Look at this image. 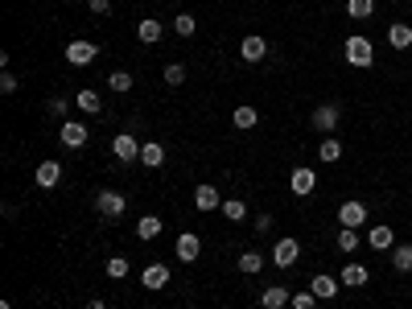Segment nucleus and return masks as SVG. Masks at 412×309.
I'll list each match as a JSON object with an SVG mask.
<instances>
[{
	"label": "nucleus",
	"instance_id": "1",
	"mask_svg": "<svg viewBox=\"0 0 412 309\" xmlns=\"http://www.w3.org/2000/svg\"><path fill=\"white\" fill-rule=\"evenodd\" d=\"M343 54H347V62H351L355 70H367V66L376 62V45H371L363 33H351L347 45H343Z\"/></svg>",
	"mask_w": 412,
	"mask_h": 309
},
{
	"label": "nucleus",
	"instance_id": "2",
	"mask_svg": "<svg viewBox=\"0 0 412 309\" xmlns=\"http://www.w3.org/2000/svg\"><path fill=\"white\" fill-rule=\"evenodd\" d=\"M95 211H99L103 219H124V211H128V198H124V194H116V190H99V198H95Z\"/></svg>",
	"mask_w": 412,
	"mask_h": 309
},
{
	"label": "nucleus",
	"instance_id": "3",
	"mask_svg": "<svg viewBox=\"0 0 412 309\" xmlns=\"http://www.w3.org/2000/svg\"><path fill=\"white\" fill-rule=\"evenodd\" d=\"M297 260H301V244H297L293 235H285V239L272 244V264H277V268H293Z\"/></svg>",
	"mask_w": 412,
	"mask_h": 309
},
{
	"label": "nucleus",
	"instance_id": "4",
	"mask_svg": "<svg viewBox=\"0 0 412 309\" xmlns=\"http://www.w3.org/2000/svg\"><path fill=\"white\" fill-rule=\"evenodd\" d=\"M95 58H99V45H95V41H83V37H78V41L66 45V62H70V66H91Z\"/></svg>",
	"mask_w": 412,
	"mask_h": 309
},
{
	"label": "nucleus",
	"instance_id": "5",
	"mask_svg": "<svg viewBox=\"0 0 412 309\" xmlns=\"http://www.w3.org/2000/svg\"><path fill=\"white\" fill-rule=\"evenodd\" d=\"M111 153H116L124 165H132V161H140V140H136L132 132H120V136L111 140Z\"/></svg>",
	"mask_w": 412,
	"mask_h": 309
},
{
	"label": "nucleus",
	"instance_id": "6",
	"mask_svg": "<svg viewBox=\"0 0 412 309\" xmlns=\"http://www.w3.org/2000/svg\"><path fill=\"white\" fill-rule=\"evenodd\" d=\"M289 190H293L297 198H310V194L318 190V173H314L310 165H301V169H293V178H289Z\"/></svg>",
	"mask_w": 412,
	"mask_h": 309
},
{
	"label": "nucleus",
	"instance_id": "7",
	"mask_svg": "<svg viewBox=\"0 0 412 309\" xmlns=\"http://www.w3.org/2000/svg\"><path fill=\"white\" fill-rule=\"evenodd\" d=\"M239 58H243V62H264V58H268V41H264L260 33H248V37L239 41Z\"/></svg>",
	"mask_w": 412,
	"mask_h": 309
},
{
	"label": "nucleus",
	"instance_id": "8",
	"mask_svg": "<svg viewBox=\"0 0 412 309\" xmlns=\"http://www.w3.org/2000/svg\"><path fill=\"white\" fill-rule=\"evenodd\" d=\"M338 223H343V227H363V223H367V206H363L359 198H347V202L338 206Z\"/></svg>",
	"mask_w": 412,
	"mask_h": 309
},
{
	"label": "nucleus",
	"instance_id": "9",
	"mask_svg": "<svg viewBox=\"0 0 412 309\" xmlns=\"http://www.w3.org/2000/svg\"><path fill=\"white\" fill-rule=\"evenodd\" d=\"M338 281H343V289H363V285L371 281V273H367V264H359V260H351V264H343V273H338Z\"/></svg>",
	"mask_w": 412,
	"mask_h": 309
},
{
	"label": "nucleus",
	"instance_id": "10",
	"mask_svg": "<svg viewBox=\"0 0 412 309\" xmlns=\"http://www.w3.org/2000/svg\"><path fill=\"white\" fill-rule=\"evenodd\" d=\"M338 289H343V281H338V277H326V273H318V277L310 281V293H314L318 301H334Z\"/></svg>",
	"mask_w": 412,
	"mask_h": 309
},
{
	"label": "nucleus",
	"instance_id": "11",
	"mask_svg": "<svg viewBox=\"0 0 412 309\" xmlns=\"http://www.w3.org/2000/svg\"><path fill=\"white\" fill-rule=\"evenodd\" d=\"M58 136H62V145H66V149H83V145H87V136H91V128H87V124L66 120V124L58 128Z\"/></svg>",
	"mask_w": 412,
	"mask_h": 309
},
{
	"label": "nucleus",
	"instance_id": "12",
	"mask_svg": "<svg viewBox=\"0 0 412 309\" xmlns=\"http://www.w3.org/2000/svg\"><path fill=\"white\" fill-rule=\"evenodd\" d=\"M198 256H202V239H198L194 231H182V235H177V260H182V264H194Z\"/></svg>",
	"mask_w": 412,
	"mask_h": 309
},
{
	"label": "nucleus",
	"instance_id": "13",
	"mask_svg": "<svg viewBox=\"0 0 412 309\" xmlns=\"http://www.w3.org/2000/svg\"><path fill=\"white\" fill-rule=\"evenodd\" d=\"M33 178H37V186H41V190H54V186L62 182V161H54V157H50V161H41Z\"/></svg>",
	"mask_w": 412,
	"mask_h": 309
},
{
	"label": "nucleus",
	"instance_id": "14",
	"mask_svg": "<svg viewBox=\"0 0 412 309\" xmlns=\"http://www.w3.org/2000/svg\"><path fill=\"white\" fill-rule=\"evenodd\" d=\"M367 244H371L376 252H392V248H396V231H392L388 223H376V227L367 231Z\"/></svg>",
	"mask_w": 412,
	"mask_h": 309
},
{
	"label": "nucleus",
	"instance_id": "15",
	"mask_svg": "<svg viewBox=\"0 0 412 309\" xmlns=\"http://www.w3.org/2000/svg\"><path fill=\"white\" fill-rule=\"evenodd\" d=\"M338 116H343L338 103H322V107L314 111V128H318V132H334V128H338Z\"/></svg>",
	"mask_w": 412,
	"mask_h": 309
},
{
	"label": "nucleus",
	"instance_id": "16",
	"mask_svg": "<svg viewBox=\"0 0 412 309\" xmlns=\"http://www.w3.org/2000/svg\"><path fill=\"white\" fill-rule=\"evenodd\" d=\"M136 37H140V41H144V45H157V41H161V37H165V25H161V21H157V17H144V21H140V25H136Z\"/></svg>",
	"mask_w": 412,
	"mask_h": 309
},
{
	"label": "nucleus",
	"instance_id": "17",
	"mask_svg": "<svg viewBox=\"0 0 412 309\" xmlns=\"http://www.w3.org/2000/svg\"><path fill=\"white\" fill-rule=\"evenodd\" d=\"M194 206H198V211H219V206H223V194H219L215 186H198V190H194Z\"/></svg>",
	"mask_w": 412,
	"mask_h": 309
},
{
	"label": "nucleus",
	"instance_id": "18",
	"mask_svg": "<svg viewBox=\"0 0 412 309\" xmlns=\"http://www.w3.org/2000/svg\"><path fill=\"white\" fill-rule=\"evenodd\" d=\"M140 285H144V289H165V285H169V268H165V264H149V268L140 273Z\"/></svg>",
	"mask_w": 412,
	"mask_h": 309
},
{
	"label": "nucleus",
	"instance_id": "19",
	"mask_svg": "<svg viewBox=\"0 0 412 309\" xmlns=\"http://www.w3.org/2000/svg\"><path fill=\"white\" fill-rule=\"evenodd\" d=\"M388 45H392V50H409L412 45V25H404V21L388 25Z\"/></svg>",
	"mask_w": 412,
	"mask_h": 309
},
{
	"label": "nucleus",
	"instance_id": "20",
	"mask_svg": "<svg viewBox=\"0 0 412 309\" xmlns=\"http://www.w3.org/2000/svg\"><path fill=\"white\" fill-rule=\"evenodd\" d=\"M289 301H293V297H289V289H281V285L264 289V297H260V306H264V309H285Z\"/></svg>",
	"mask_w": 412,
	"mask_h": 309
},
{
	"label": "nucleus",
	"instance_id": "21",
	"mask_svg": "<svg viewBox=\"0 0 412 309\" xmlns=\"http://www.w3.org/2000/svg\"><path fill=\"white\" fill-rule=\"evenodd\" d=\"M231 124L248 132V128H256V124H260V116H256V107H252V103H243V107H235V111H231Z\"/></svg>",
	"mask_w": 412,
	"mask_h": 309
},
{
	"label": "nucleus",
	"instance_id": "22",
	"mask_svg": "<svg viewBox=\"0 0 412 309\" xmlns=\"http://www.w3.org/2000/svg\"><path fill=\"white\" fill-rule=\"evenodd\" d=\"M140 165H149V169H161L165 165V149L153 140V145H140Z\"/></svg>",
	"mask_w": 412,
	"mask_h": 309
},
{
	"label": "nucleus",
	"instance_id": "23",
	"mask_svg": "<svg viewBox=\"0 0 412 309\" xmlns=\"http://www.w3.org/2000/svg\"><path fill=\"white\" fill-rule=\"evenodd\" d=\"M334 244H338V252H347V256H351V252H359V244H363V239H359V227H343Z\"/></svg>",
	"mask_w": 412,
	"mask_h": 309
},
{
	"label": "nucleus",
	"instance_id": "24",
	"mask_svg": "<svg viewBox=\"0 0 412 309\" xmlns=\"http://www.w3.org/2000/svg\"><path fill=\"white\" fill-rule=\"evenodd\" d=\"M235 264H239V273H248V277H256V273H264V264H268V260H264L260 252H243V256H239Z\"/></svg>",
	"mask_w": 412,
	"mask_h": 309
},
{
	"label": "nucleus",
	"instance_id": "25",
	"mask_svg": "<svg viewBox=\"0 0 412 309\" xmlns=\"http://www.w3.org/2000/svg\"><path fill=\"white\" fill-rule=\"evenodd\" d=\"M392 268L396 273H412V244H396L392 248Z\"/></svg>",
	"mask_w": 412,
	"mask_h": 309
},
{
	"label": "nucleus",
	"instance_id": "26",
	"mask_svg": "<svg viewBox=\"0 0 412 309\" xmlns=\"http://www.w3.org/2000/svg\"><path fill=\"white\" fill-rule=\"evenodd\" d=\"M74 103H78V107H83L87 116H95V111L103 107V99H99V91H91V87H87V91H78V95H74Z\"/></svg>",
	"mask_w": 412,
	"mask_h": 309
},
{
	"label": "nucleus",
	"instance_id": "27",
	"mask_svg": "<svg viewBox=\"0 0 412 309\" xmlns=\"http://www.w3.org/2000/svg\"><path fill=\"white\" fill-rule=\"evenodd\" d=\"M318 157H322V165H334V161H343V145H338L334 136H326L322 149H318Z\"/></svg>",
	"mask_w": 412,
	"mask_h": 309
},
{
	"label": "nucleus",
	"instance_id": "28",
	"mask_svg": "<svg viewBox=\"0 0 412 309\" xmlns=\"http://www.w3.org/2000/svg\"><path fill=\"white\" fill-rule=\"evenodd\" d=\"M223 215H227L231 223H243V219H248V202H243V198H223Z\"/></svg>",
	"mask_w": 412,
	"mask_h": 309
},
{
	"label": "nucleus",
	"instance_id": "29",
	"mask_svg": "<svg viewBox=\"0 0 412 309\" xmlns=\"http://www.w3.org/2000/svg\"><path fill=\"white\" fill-rule=\"evenodd\" d=\"M161 227H165V223H161L157 215H144V219L136 223V235H140V239H157V235H161Z\"/></svg>",
	"mask_w": 412,
	"mask_h": 309
},
{
	"label": "nucleus",
	"instance_id": "30",
	"mask_svg": "<svg viewBox=\"0 0 412 309\" xmlns=\"http://www.w3.org/2000/svg\"><path fill=\"white\" fill-rule=\"evenodd\" d=\"M173 33H177V37H194V33H198V21H194L190 12H177V17H173Z\"/></svg>",
	"mask_w": 412,
	"mask_h": 309
},
{
	"label": "nucleus",
	"instance_id": "31",
	"mask_svg": "<svg viewBox=\"0 0 412 309\" xmlns=\"http://www.w3.org/2000/svg\"><path fill=\"white\" fill-rule=\"evenodd\" d=\"M376 12V0H347V17H355V21H367Z\"/></svg>",
	"mask_w": 412,
	"mask_h": 309
},
{
	"label": "nucleus",
	"instance_id": "32",
	"mask_svg": "<svg viewBox=\"0 0 412 309\" xmlns=\"http://www.w3.org/2000/svg\"><path fill=\"white\" fill-rule=\"evenodd\" d=\"M107 87L124 95V91H132V74H128V70H111V74H107Z\"/></svg>",
	"mask_w": 412,
	"mask_h": 309
},
{
	"label": "nucleus",
	"instance_id": "33",
	"mask_svg": "<svg viewBox=\"0 0 412 309\" xmlns=\"http://www.w3.org/2000/svg\"><path fill=\"white\" fill-rule=\"evenodd\" d=\"M107 277H111V281H124V277H128V256H111V260H107Z\"/></svg>",
	"mask_w": 412,
	"mask_h": 309
},
{
	"label": "nucleus",
	"instance_id": "34",
	"mask_svg": "<svg viewBox=\"0 0 412 309\" xmlns=\"http://www.w3.org/2000/svg\"><path fill=\"white\" fill-rule=\"evenodd\" d=\"M165 83H169V87H182V83H186V66H182V62L165 66Z\"/></svg>",
	"mask_w": 412,
	"mask_h": 309
},
{
	"label": "nucleus",
	"instance_id": "35",
	"mask_svg": "<svg viewBox=\"0 0 412 309\" xmlns=\"http://www.w3.org/2000/svg\"><path fill=\"white\" fill-rule=\"evenodd\" d=\"M289 306H293V309H314V306H318V297L305 289V293H293V301H289Z\"/></svg>",
	"mask_w": 412,
	"mask_h": 309
},
{
	"label": "nucleus",
	"instance_id": "36",
	"mask_svg": "<svg viewBox=\"0 0 412 309\" xmlns=\"http://www.w3.org/2000/svg\"><path fill=\"white\" fill-rule=\"evenodd\" d=\"M66 107H70V103H66V99H62V95H58V99H50V103H45V111H50V116H58V120H62V116H66Z\"/></svg>",
	"mask_w": 412,
	"mask_h": 309
},
{
	"label": "nucleus",
	"instance_id": "37",
	"mask_svg": "<svg viewBox=\"0 0 412 309\" xmlns=\"http://www.w3.org/2000/svg\"><path fill=\"white\" fill-rule=\"evenodd\" d=\"M0 95H17V78H12L8 70L0 74Z\"/></svg>",
	"mask_w": 412,
	"mask_h": 309
},
{
	"label": "nucleus",
	"instance_id": "38",
	"mask_svg": "<svg viewBox=\"0 0 412 309\" xmlns=\"http://www.w3.org/2000/svg\"><path fill=\"white\" fill-rule=\"evenodd\" d=\"M91 12H95V17H107V12H111V0H91Z\"/></svg>",
	"mask_w": 412,
	"mask_h": 309
},
{
	"label": "nucleus",
	"instance_id": "39",
	"mask_svg": "<svg viewBox=\"0 0 412 309\" xmlns=\"http://www.w3.org/2000/svg\"><path fill=\"white\" fill-rule=\"evenodd\" d=\"M256 231H260V235L272 231V215H260V219H256Z\"/></svg>",
	"mask_w": 412,
	"mask_h": 309
},
{
	"label": "nucleus",
	"instance_id": "40",
	"mask_svg": "<svg viewBox=\"0 0 412 309\" xmlns=\"http://www.w3.org/2000/svg\"><path fill=\"white\" fill-rule=\"evenodd\" d=\"M87 309H107V301H103V297H91V301H87Z\"/></svg>",
	"mask_w": 412,
	"mask_h": 309
}]
</instances>
